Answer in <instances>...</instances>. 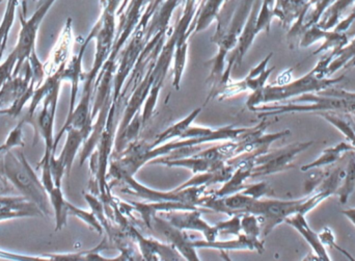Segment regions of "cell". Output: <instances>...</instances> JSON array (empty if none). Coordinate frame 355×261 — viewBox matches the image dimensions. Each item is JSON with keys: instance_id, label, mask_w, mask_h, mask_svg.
I'll return each mask as SVG.
<instances>
[{"instance_id": "cell-1", "label": "cell", "mask_w": 355, "mask_h": 261, "mask_svg": "<svg viewBox=\"0 0 355 261\" xmlns=\"http://www.w3.org/2000/svg\"><path fill=\"white\" fill-rule=\"evenodd\" d=\"M100 2L102 6L101 16L87 35L92 40L94 37L96 39L95 62L91 71L87 74H83L85 85H83L80 101L77 104L73 114L67 118L66 123L55 137L56 142L62 140V135L66 133L69 127L81 129L87 137H89L93 131L94 122L91 119V104L96 79L112 51L116 31V12L120 8V4L122 3V0H100Z\"/></svg>"}, {"instance_id": "cell-2", "label": "cell", "mask_w": 355, "mask_h": 261, "mask_svg": "<svg viewBox=\"0 0 355 261\" xmlns=\"http://www.w3.org/2000/svg\"><path fill=\"white\" fill-rule=\"evenodd\" d=\"M252 112H259V117H273L279 115L297 114V112H337L355 117V92L337 87H327L317 93L304 94L300 97L287 100L283 103L262 104L252 108Z\"/></svg>"}, {"instance_id": "cell-3", "label": "cell", "mask_w": 355, "mask_h": 261, "mask_svg": "<svg viewBox=\"0 0 355 261\" xmlns=\"http://www.w3.org/2000/svg\"><path fill=\"white\" fill-rule=\"evenodd\" d=\"M145 1L146 0H130L126 8L119 15L120 22L116 27L112 51L96 79L93 96V98H95L93 104L94 112H100L112 106V83L118 68L119 54L139 24L144 12Z\"/></svg>"}, {"instance_id": "cell-4", "label": "cell", "mask_w": 355, "mask_h": 261, "mask_svg": "<svg viewBox=\"0 0 355 261\" xmlns=\"http://www.w3.org/2000/svg\"><path fill=\"white\" fill-rule=\"evenodd\" d=\"M331 62V54H327L323 56L318 64L304 76L285 85H265L259 91L252 92L246 101V106L248 110H252V108L262 104L283 103L287 100L300 97L304 94L317 93L327 87L337 85L343 81L345 75H342L337 78L329 77L327 74V68Z\"/></svg>"}, {"instance_id": "cell-5", "label": "cell", "mask_w": 355, "mask_h": 261, "mask_svg": "<svg viewBox=\"0 0 355 261\" xmlns=\"http://www.w3.org/2000/svg\"><path fill=\"white\" fill-rule=\"evenodd\" d=\"M4 169L6 180L10 181L29 201L33 202L42 210L44 217H50L51 204L49 196L24 154L22 152L14 153L10 150L6 155Z\"/></svg>"}, {"instance_id": "cell-6", "label": "cell", "mask_w": 355, "mask_h": 261, "mask_svg": "<svg viewBox=\"0 0 355 261\" xmlns=\"http://www.w3.org/2000/svg\"><path fill=\"white\" fill-rule=\"evenodd\" d=\"M254 1L256 0H225L217 15L216 31L211 39L218 46L217 53L227 56L235 48Z\"/></svg>"}, {"instance_id": "cell-7", "label": "cell", "mask_w": 355, "mask_h": 261, "mask_svg": "<svg viewBox=\"0 0 355 261\" xmlns=\"http://www.w3.org/2000/svg\"><path fill=\"white\" fill-rule=\"evenodd\" d=\"M120 183L125 185V187L121 189L122 193L137 196L147 202H181V203L198 206V208L208 187L207 185H202V187H187L180 191L175 189L171 192H162L141 185L139 181L135 180L132 175L128 174L122 175L116 183Z\"/></svg>"}, {"instance_id": "cell-8", "label": "cell", "mask_w": 355, "mask_h": 261, "mask_svg": "<svg viewBox=\"0 0 355 261\" xmlns=\"http://www.w3.org/2000/svg\"><path fill=\"white\" fill-rule=\"evenodd\" d=\"M306 197L308 195L294 200L254 199L248 208V214L258 217L262 227V235L266 237L275 227L285 223L286 219L300 212Z\"/></svg>"}, {"instance_id": "cell-9", "label": "cell", "mask_w": 355, "mask_h": 261, "mask_svg": "<svg viewBox=\"0 0 355 261\" xmlns=\"http://www.w3.org/2000/svg\"><path fill=\"white\" fill-rule=\"evenodd\" d=\"M314 142H302L293 143L279 149L268 151L259 156L254 160L252 177L267 176L284 172L294 167V160L302 152L313 146Z\"/></svg>"}, {"instance_id": "cell-10", "label": "cell", "mask_w": 355, "mask_h": 261, "mask_svg": "<svg viewBox=\"0 0 355 261\" xmlns=\"http://www.w3.org/2000/svg\"><path fill=\"white\" fill-rule=\"evenodd\" d=\"M208 210L202 208L190 210H171V212H159L157 216L166 219L173 226L181 230L198 231L204 235L206 241H216L219 235L216 227L215 225L211 226L202 219V212H208Z\"/></svg>"}, {"instance_id": "cell-11", "label": "cell", "mask_w": 355, "mask_h": 261, "mask_svg": "<svg viewBox=\"0 0 355 261\" xmlns=\"http://www.w3.org/2000/svg\"><path fill=\"white\" fill-rule=\"evenodd\" d=\"M129 239L139 245L141 258L146 260H179V252L171 244L160 243L153 239H147L131 226L128 221L120 226Z\"/></svg>"}, {"instance_id": "cell-12", "label": "cell", "mask_w": 355, "mask_h": 261, "mask_svg": "<svg viewBox=\"0 0 355 261\" xmlns=\"http://www.w3.org/2000/svg\"><path fill=\"white\" fill-rule=\"evenodd\" d=\"M151 229L158 235H164L168 239V244L179 252L182 258L187 260H200V256L196 253V248L192 244V239L186 235L185 230L173 226L166 219L157 214L152 218Z\"/></svg>"}, {"instance_id": "cell-13", "label": "cell", "mask_w": 355, "mask_h": 261, "mask_svg": "<svg viewBox=\"0 0 355 261\" xmlns=\"http://www.w3.org/2000/svg\"><path fill=\"white\" fill-rule=\"evenodd\" d=\"M320 40H322L323 44L317 49V51L313 53V56H317L321 52L329 51L331 49H333V51H337L349 43V37L347 33L327 31V29L321 28L318 24H315L311 27H304L302 35H300L298 47H310Z\"/></svg>"}, {"instance_id": "cell-14", "label": "cell", "mask_w": 355, "mask_h": 261, "mask_svg": "<svg viewBox=\"0 0 355 261\" xmlns=\"http://www.w3.org/2000/svg\"><path fill=\"white\" fill-rule=\"evenodd\" d=\"M285 223L293 227L302 235V239L309 244L314 254H316L317 260H331V256L329 255L327 249H325V246L321 243L318 233H315L312 227L309 225L304 214L296 212V214H292L289 218L286 219Z\"/></svg>"}, {"instance_id": "cell-15", "label": "cell", "mask_w": 355, "mask_h": 261, "mask_svg": "<svg viewBox=\"0 0 355 261\" xmlns=\"http://www.w3.org/2000/svg\"><path fill=\"white\" fill-rule=\"evenodd\" d=\"M91 40L89 37L85 39L81 45L80 50L76 56H73L70 64L64 67L62 72V81H70L71 83V97H70V108H69V115L71 116L76 108L77 95H78L79 83L83 79V58L85 54V49L89 45Z\"/></svg>"}, {"instance_id": "cell-16", "label": "cell", "mask_w": 355, "mask_h": 261, "mask_svg": "<svg viewBox=\"0 0 355 261\" xmlns=\"http://www.w3.org/2000/svg\"><path fill=\"white\" fill-rule=\"evenodd\" d=\"M155 165H164V166L178 167V168L189 169L193 174L200 173L214 172L219 170L225 165L223 160H211L198 156H188V158H178V160H162Z\"/></svg>"}, {"instance_id": "cell-17", "label": "cell", "mask_w": 355, "mask_h": 261, "mask_svg": "<svg viewBox=\"0 0 355 261\" xmlns=\"http://www.w3.org/2000/svg\"><path fill=\"white\" fill-rule=\"evenodd\" d=\"M350 152H355L354 146L348 141L341 142V143L337 144L333 147H329L323 150L322 153L320 154L318 158L302 166L300 171L308 172V171L333 166L336 162H339L346 153H350Z\"/></svg>"}, {"instance_id": "cell-18", "label": "cell", "mask_w": 355, "mask_h": 261, "mask_svg": "<svg viewBox=\"0 0 355 261\" xmlns=\"http://www.w3.org/2000/svg\"><path fill=\"white\" fill-rule=\"evenodd\" d=\"M66 133V143H64L62 151L60 152L58 158L64 162V167H66V175L69 176L71 169H72L73 162H74L75 156L77 155L79 148L85 144L87 137L81 129L74 128V127H69Z\"/></svg>"}, {"instance_id": "cell-19", "label": "cell", "mask_w": 355, "mask_h": 261, "mask_svg": "<svg viewBox=\"0 0 355 261\" xmlns=\"http://www.w3.org/2000/svg\"><path fill=\"white\" fill-rule=\"evenodd\" d=\"M202 108H198L196 110H192L186 118L182 119L179 122L175 123L174 125L162 131L151 144H147L148 149H153V148L162 145V144L168 143V142L173 141V140L181 139L182 135L185 133L186 129L190 125H192V123L198 118V115L202 112Z\"/></svg>"}, {"instance_id": "cell-20", "label": "cell", "mask_w": 355, "mask_h": 261, "mask_svg": "<svg viewBox=\"0 0 355 261\" xmlns=\"http://www.w3.org/2000/svg\"><path fill=\"white\" fill-rule=\"evenodd\" d=\"M348 37L355 35L354 31H347ZM331 62H329L327 68V74L329 77L342 69H352L355 67V37L350 43H348L345 47L341 48L337 51H331Z\"/></svg>"}, {"instance_id": "cell-21", "label": "cell", "mask_w": 355, "mask_h": 261, "mask_svg": "<svg viewBox=\"0 0 355 261\" xmlns=\"http://www.w3.org/2000/svg\"><path fill=\"white\" fill-rule=\"evenodd\" d=\"M23 127L24 123L22 121L18 123L16 127L10 131L6 141L0 146V181L4 187H8V180L6 177V169H4V160L6 155L10 150L17 147H24L25 142L23 140Z\"/></svg>"}, {"instance_id": "cell-22", "label": "cell", "mask_w": 355, "mask_h": 261, "mask_svg": "<svg viewBox=\"0 0 355 261\" xmlns=\"http://www.w3.org/2000/svg\"><path fill=\"white\" fill-rule=\"evenodd\" d=\"M0 210L2 212H25L33 218L44 217L42 210L24 196H21V197H2L0 196Z\"/></svg>"}, {"instance_id": "cell-23", "label": "cell", "mask_w": 355, "mask_h": 261, "mask_svg": "<svg viewBox=\"0 0 355 261\" xmlns=\"http://www.w3.org/2000/svg\"><path fill=\"white\" fill-rule=\"evenodd\" d=\"M355 192V152H350L349 162L345 170L343 180L336 195L339 196L340 203L345 205Z\"/></svg>"}, {"instance_id": "cell-24", "label": "cell", "mask_w": 355, "mask_h": 261, "mask_svg": "<svg viewBox=\"0 0 355 261\" xmlns=\"http://www.w3.org/2000/svg\"><path fill=\"white\" fill-rule=\"evenodd\" d=\"M225 1V0H207L206 3L202 6L198 20H196L194 33L205 31L213 21L216 20L217 15Z\"/></svg>"}, {"instance_id": "cell-25", "label": "cell", "mask_w": 355, "mask_h": 261, "mask_svg": "<svg viewBox=\"0 0 355 261\" xmlns=\"http://www.w3.org/2000/svg\"><path fill=\"white\" fill-rule=\"evenodd\" d=\"M318 0H292L287 12H286L285 19H284L283 25L285 28H290L291 25L295 22L296 19L300 17H306L309 10L313 6L317 3Z\"/></svg>"}, {"instance_id": "cell-26", "label": "cell", "mask_w": 355, "mask_h": 261, "mask_svg": "<svg viewBox=\"0 0 355 261\" xmlns=\"http://www.w3.org/2000/svg\"><path fill=\"white\" fill-rule=\"evenodd\" d=\"M67 210H68L69 216H74L76 218L80 219L85 224L89 225L93 230L99 233L100 235H103L104 229L100 221L98 220L97 217L95 216L93 212H87V210H81L77 206L73 205L70 202L67 204Z\"/></svg>"}, {"instance_id": "cell-27", "label": "cell", "mask_w": 355, "mask_h": 261, "mask_svg": "<svg viewBox=\"0 0 355 261\" xmlns=\"http://www.w3.org/2000/svg\"><path fill=\"white\" fill-rule=\"evenodd\" d=\"M241 230L242 233L248 235L254 241H262V227H261L259 218L252 214H243L241 216Z\"/></svg>"}, {"instance_id": "cell-28", "label": "cell", "mask_w": 355, "mask_h": 261, "mask_svg": "<svg viewBox=\"0 0 355 261\" xmlns=\"http://www.w3.org/2000/svg\"><path fill=\"white\" fill-rule=\"evenodd\" d=\"M241 216L242 214H234L227 221L217 223L215 225L219 235H235L238 237L241 230Z\"/></svg>"}, {"instance_id": "cell-29", "label": "cell", "mask_w": 355, "mask_h": 261, "mask_svg": "<svg viewBox=\"0 0 355 261\" xmlns=\"http://www.w3.org/2000/svg\"><path fill=\"white\" fill-rule=\"evenodd\" d=\"M335 1L336 0H318L310 15H306V19H304V27H311L317 24L320 21L321 17L324 14L325 10Z\"/></svg>"}, {"instance_id": "cell-30", "label": "cell", "mask_w": 355, "mask_h": 261, "mask_svg": "<svg viewBox=\"0 0 355 261\" xmlns=\"http://www.w3.org/2000/svg\"><path fill=\"white\" fill-rule=\"evenodd\" d=\"M254 199H261V198L266 197V196L275 195V192L271 189L270 185L267 183H258L254 185H246L245 189L241 192Z\"/></svg>"}, {"instance_id": "cell-31", "label": "cell", "mask_w": 355, "mask_h": 261, "mask_svg": "<svg viewBox=\"0 0 355 261\" xmlns=\"http://www.w3.org/2000/svg\"><path fill=\"white\" fill-rule=\"evenodd\" d=\"M319 237H320L321 243H322L323 245L329 246V247L331 248H336V249L340 250L344 255H346L348 258H350V260H354V258H352L349 254L345 253V251L336 244L335 235H334L333 231H331V229H329V227H325V228L319 233Z\"/></svg>"}, {"instance_id": "cell-32", "label": "cell", "mask_w": 355, "mask_h": 261, "mask_svg": "<svg viewBox=\"0 0 355 261\" xmlns=\"http://www.w3.org/2000/svg\"><path fill=\"white\" fill-rule=\"evenodd\" d=\"M291 1L292 0H277L275 1V16L281 22H283L284 19H285L286 12H287Z\"/></svg>"}, {"instance_id": "cell-33", "label": "cell", "mask_w": 355, "mask_h": 261, "mask_svg": "<svg viewBox=\"0 0 355 261\" xmlns=\"http://www.w3.org/2000/svg\"><path fill=\"white\" fill-rule=\"evenodd\" d=\"M342 214L345 216L355 227V208H349V210H342Z\"/></svg>"}]
</instances>
